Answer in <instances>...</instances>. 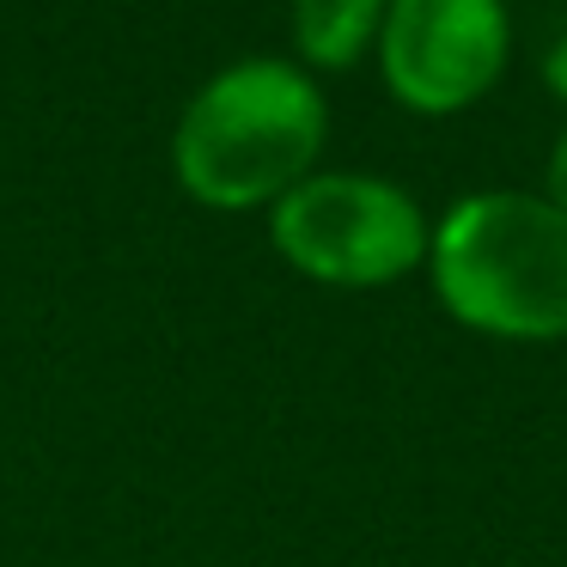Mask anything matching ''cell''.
I'll list each match as a JSON object with an SVG mask.
<instances>
[{
	"mask_svg": "<svg viewBox=\"0 0 567 567\" xmlns=\"http://www.w3.org/2000/svg\"><path fill=\"white\" fill-rule=\"evenodd\" d=\"M330 141V104L318 80L281 55L233 62L184 104L172 135L177 184L220 214L275 208L318 172Z\"/></svg>",
	"mask_w": 567,
	"mask_h": 567,
	"instance_id": "6da1fadb",
	"label": "cell"
},
{
	"mask_svg": "<svg viewBox=\"0 0 567 567\" xmlns=\"http://www.w3.org/2000/svg\"><path fill=\"white\" fill-rule=\"evenodd\" d=\"M427 281L464 330L494 342L567 336V214L530 189H476L433 220Z\"/></svg>",
	"mask_w": 567,
	"mask_h": 567,
	"instance_id": "7a4b0ae2",
	"label": "cell"
},
{
	"mask_svg": "<svg viewBox=\"0 0 567 567\" xmlns=\"http://www.w3.org/2000/svg\"><path fill=\"white\" fill-rule=\"evenodd\" d=\"M269 238L287 269L323 287H391L427 269L433 220L391 177L367 172H311L269 208Z\"/></svg>",
	"mask_w": 567,
	"mask_h": 567,
	"instance_id": "3957f363",
	"label": "cell"
},
{
	"mask_svg": "<svg viewBox=\"0 0 567 567\" xmlns=\"http://www.w3.org/2000/svg\"><path fill=\"white\" fill-rule=\"evenodd\" d=\"M379 74L403 111L457 116L488 99L513 55L506 0H391L379 31Z\"/></svg>",
	"mask_w": 567,
	"mask_h": 567,
	"instance_id": "277c9868",
	"label": "cell"
},
{
	"mask_svg": "<svg viewBox=\"0 0 567 567\" xmlns=\"http://www.w3.org/2000/svg\"><path fill=\"white\" fill-rule=\"evenodd\" d=\"M384 13H391V0H293V43L306 74L311 68H323V74L354 68L379 43Z\"/></svg>",
	"mask_w": 567,
	"mask_h": 567,
	"instance_id": "5b68a950",
	"label": "cell"
},
{
	"mask_svg": "<svg viewBox=\"0 0 567 567\" xmlns=\"http://www.w3.org/2000/svg\"><path fill=\"white\" fill-rule=\"evenodd\" d=\"M543 86H549L555 99L567 104V31L549 43V55H543Z\"/></svg>",
	"mask_w": 567,
	"mask_h": 567,
	"instance_id": "8992f818",
	"label": "cell"
},
{
	"mask_svg": "<svg viewBox=\"0 0 567 567\" xmlns=\"http://www.w3.org/2000/svg\"><path fill=\"white\" fill-rule=\"evenodd\" d=\"M543 196L567 214V128H561V141L549 147V189H543Z\"/></svg>",
	"mask_w": 567,
	"mask_h": 567,
	"instance_id": "52a82bcc",
	"label": "cell"
}]
</instances>
